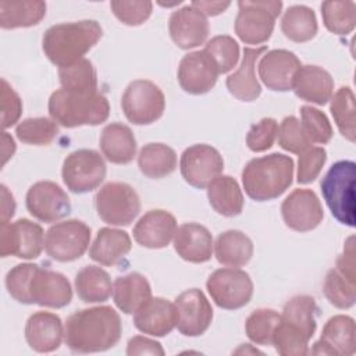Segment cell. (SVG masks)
I'll use <instances>...</instances> for the list:
<instances>
[{
  "mask_svg": "<svg viewBox=\"0 0 356 356\" xmlns=\"http://www.w3.org/2000/svg\"><path fill=\"white\" fill-rule=\"evenodd\" d=\"M122 334L120 314L111 306H95L72 313L64 327V339L75 353L104 352L115 346Z\"/></svg>",
  "mask_w": 356,
  "mask_h": 356,
  "instance_id": "6da1fadb",
  "label": "cell"
},
{
  "mask_svg": "<svg viewBox=\"0 0 356 356\" xmlns=\"http://www.w3.org/2000/svg\"><path fill=\"white\" fill-rule=\"evenodd\" d=\"M317 303L309 295H296L285 303L273 334L271 345L277 353L282 356L307 355L309 341L317 328Z\"/></svg>",
  "mask_w": 356,
  "mask_h": 356,
  "instance_id": "7a4b0ae2",
  "label": "cell"
},
{
  "mask_svg": "<svg viewBox=\"0 0 356 356\" xmlns=\"http://www.w3.org/2000/svg\"><path fill=\"white\" fill-rule=\"evenodd\" d=\"M102 35L103 29L95 19L63 22L44 32L42 49L44 56L60 68L83 58Z\"/></svg>",
  "mask_w": 356,
  "mask_h": 356,
  "instance_id": "3957f363",
  "label": "cell"
},
{
  "mask_svg": "<svg viewBox=\"0 0 356 356\" xmlns=\"http://www.w3.org/2000/svg\"><path fill=\"white\" fill-rule=\"evenodd\" d=\"M293 160L281 153L252 159L242 171L246 195L256 202H267L281 196L292 184Z\"/></svg>",
  "mask_w": 356,
  "mask_h": 356,
  "instance_id": "277c9868",
  "label": "cell"
},
{
  "mask_svg": "<svg viewBox=\"0 0 356 356\" xmlns=\"http://www.w3.org/2000/svg\"><path fill=\"white\" fill-rule=\"evenodd\" d=\"M50 117L65 128L81 125H99L110 115V104L104 95L72 93L65 89H57L49 99Z\"/></svg>",
  "mask_w": 356,
  "mask_h": 356,
  "instance_id": "5b68a950",
  "label": "cell"
},
{
  "mask_svg": "<svg viewBox=\"0 0 356 356\" xmlns=\"http://www.w3.org/2000/svg\"><path fill=\"white\" fill-rule=\"evenodd\" d=\"M355 178L356 164L352 160H341L330 167L320 182L332 217L348 227H355Z\"/></svg>",
  "mask_w": 356,
  "mask_h": 356,
  "instance_id": "8992f818",
  "label": "cell"
},
{
  "mask_svg": "<svg viewBox=\"0 0 356 356\" xmlns=\"http://www.w3.org/2000/svg\"><path fill=\"white\" fill-rule=\"evenodd\" d=\"M238 15L235 18V33L246 44H260L271 38L275 19L281 14L280 0H241L238 1Z\"/></svg>",
  "mask_w": 356,
  "mask_h": 356,
  "instance_id": "52a82bcc",
  "label": "cell"
},
{
  "mask_svg": "<svg viewBox=\"0 0 356 356\" xmlns=\"http://www.w3.org/2000/svg\"><path fill=\"white\" fill-rule=\"evenodd\" d=\"M121 108L129 122L149 125L163 115L165 97L163 90L152 81L136 79L122 93Z\"/></svg>",
  "mask_w": 356,
  "mask_h": 356,
  "instance_id": "ba28073f",
  "label": "cell"
},
{
  "mask_svg": "<svg viewBox=\"0 0 356 356\" xmlns=\"http://www.w3.org/2000/svg\"><path fill=\"white\" fill-rule=\"evenodd\" d=\"M106 161L93 149H79L70 153L63 163V182L74 193H88L100 186L106 178Z\"/></svg>",
  "mask_w": 356,
  "mask_h": 356,
  "instance_id": "9c48e42d",
  "label": "cell"
},
{
  "mask_svg": "<svg viewBox=\"0 0 356 356\" xmlns=\"http://www.w3.org/2000/svg\"><path fill=\"white\" fill-rule=\"evenodd\" d=\"M97 216L110 225H129L140 211L136 191L125 182H108L95 197Z\"/></svg>",
  "mask_w": 356,
  "mask_h": 356,
  "instance_id": "30bf717a",
  "label": "cell"
},
{
  "mask_svg": "<svg viewBox=\"0 0 356 356\" xmlns=\"http://www.w3.org/2000/svg\"><path fill=\"white\" fill-rule=\"evenodd\" d=\"M90 245V228L81 220H64L53 224L44 235L46 253L61 263L79 259Z\"/></svg>",
  "mask_w": 356,
  "mask_h": 356,
  "instance_id": "8fae6325",
  "label": "cell"
},
{
  "mask_svg": "<svg viewBox=\"0 0 356 356\" xmlns=\"http://www.w3.org/2000/svg\"><path fill=\"white\" fill-rule=\"evenodd\" d=\"M206 288L213 302L225 310L246 306L253 296L250 275L239 268H218L210 274Z\"/></svg>",
  "mask_w": 356,
  "mask_h": 356,
  "instance_id": "7c38bea8",
  "label": "cell"
},
{
  "mask_svg": "<svg viewBox=\"0 0 356 356\" xmlns=\"http://www.w3.org/2000/svg\"><path fill=\"white\" fill-rule=\"evenodd\" d=\"M44 248L43 228L28 220L19 218L14 222H4L0 227V256H15L32 260L40 256Z\"/></svg>",
  "mask_w": 356,
  "mask_h": 356,
  "instance_id": "4fadbf2b",
  "label": "cell"
},
{
  "mask_svg": "<svg viewBox=\"0 0 356 356\" xmlns=\"http://www.w3.org/2000/svg\"><path fill=\"white\" fill-rule=\"evenodd\" d=\"M181 175L191 186L207 188L224 170V160L220 152L206 143L186 147L179 160Z\"/></svg>",
  "mask_w": 356,
  "mask_h": 356,
  "instance_id": "5bb4252c",
  "label": "cell"
},
{
  "mask_svg": "<svg viewBox=\"0 0 356 356\" xmlns=\"http://www.w3.org/2000/svg\"><path fill=\"white\" fill-rule=\"evenodd\" d=\"M175 327L185 337L204 334L213 320V309L204 293L192 288L175 298Z\"/></svg>",
  "mask_w": 356,
  "mask_h": 356,
  "instance_id": "9a60e30c",
  "label": "cell"
},
{
  "mask_svg": "<svg viewBox=\"0 0 356 356\" xmlns=\"http://www.w3.org/2000/svg\"><path fill=\"white\" fill-rule=\"evenodd\" d=\"M26 209L43 222H56L71 213V202L64 189L53 181L35 182L26 192Z\"/></svg>",
  "mask_w": 356,
  "mask_h": 356,
  "instance_id": "2e32d148",
  "label": "cell"
},
{
  "mask_svg": "<svg viewBox=\"0 0 356 356\" xmlns=\"http://www.w3.org/2000/svg\"><path fill=\"white\" fill-rule=\"evenodd\" d=\"M281 216L288 228L298 232H309L320 225L324 211L312 189H295L284 199Z\"/></svg>",
  "mask_w": 356,
  "mask_h": 356,
  "instance_id": "e0dca14e",
  "label": "cell"
},
{
  "mask_svg": "<svg viewBox=\"0 0 356 356\" xmlns=\"http://www.w3.org/2000/svg\"><path fill=\"white\" fill-rule=\"evenodd\" d=\"M218 75L216 63L204 50L184 56L177 74L179 86L189 95H204L210 92L217 83Z\"/></svg>",
  "mask_w": 356,
  "mask_h": 356,
  "instance_id": "ac0fdd59",
  "label": "cell"
},
{
  "mask_svg": "<svg viewBox=\"0 0 356 356\" xmlns=\"http://www.w3.org/2000/svg\"><path fill=\"white\" fill-rule=\"evenodd\" d=\"M29 298L32 305L61 309L72 300V288L61 273L36 266L29 282Z\"/></svg>",
  "mask_w": 356,
  "mask_h": 356,
  "instance_id": "d6986e66",
  "label": "cell"
},
{
  "mask_svg": "<svg viewBox=\"0 0 356 356\" xmlns=\"http://www.w3.org/2000/svg\"><path fill=\"white\" fill-rule=\"evenodd\" d=\"M302 67L295 53L285 49H274L263 54L259 61V78L270 90H292L293 76Z\"/></svg>",
  "mask_w": 356,
  "mask_h": 356,
  "instance_id": "ffe728a7",
  "label": "cell"
},
{
  "mask_svg": "<svg viewBox=\"0 0 356 356\" xmlns=\"http://www.w3.org/2000/svg\"><path fill=\"white\" fill-rule=\"evenodd\" d=\"M356 350L355 320L345 314H337L325 323L321 337L313 343V355L350 356Z\"/></svg>",
  "mask_w": 356,
  "mask_h": 356,
  "instance_id": "44dd1931",
  "label": "cell"
},
{
  "mask_svg": "<svg viewBox=\"0 0 356 356\" xmlns=\"http://www.w3.org/2000/svg\"><path fill=\"white\" fill-rule=\"evenodd\" d=\"M209 21L192 6L178 8L170 15L168 32L172 42L184 50L203 44L209 36Z\"/></svg>",
  "mask_w": 356,
  "mask_h": 356,
  "instance_id": "7402d4cb",
  "label": "cell"
},
{
  "mask_svg": "<svg viewBox=\"0 0 356 356\" xmlns=\"http://www.w3.org/2000/svg\"><path fill=\"white\" fill-rule=\"evenodd\" d=\"M175 217L165 210H149L134 227V239L143 248L161 249L168 246L177 231Z\"/></svg>",
  "mask_w": 356,
  "mask_h": 356,
  "instance_id": "603a6c76",
  "label": "cell"
},
{
  "mask_svg": "<svg viewBox=\"0 0 356 356\" xmlns=\"http://www.w3.org/2000/svg\"><path fill=\"white\" fill-rule=\"evenodd\" d=\"M64 338L61 318L50 312H36L25 324V339L31 349L39 353H50L60 348Z\"/></svg>",
  "mask_w": 356,
  "mask_h": 356,
  "instance_id": "cb8c5ba5",
  "label": "cell"
},
{
  "mask_svg": "<svg viewBox=\"0 0 356 356\" xmlns=\"http://www.w3.org/2000/svg\"><path fill=\"white\" fill-rule=\"evenodd\" d=\"M174 249L182 260L199 264L211 259L214 242L210 231L204 225L185 222L175 231Z\"/></svg>",
  "mask_w": 356,
  "mask_h": 356,
  "instance_id": "d4e9b609",
  "label": "cell"
},
{
  "mask_svg": "<svg viewBox=\"0 0 356 356\" xmlns=\"http://www.w3.org/2000/svg\"><path fill=\"white\" fill-rule=\"evenodd\" d=\"M134 325L152 337L168 335L175 328L174 303L164 298H149L134 313Z\"/></svg>",
  "mask_w": 356,
  "mask_h": 356,
  "instance_id": "484cf974",
  "label": "cell"
},
{
  "mask_svg": "<svg viewBox=\"0 0 356 356\" xmlns=\"http://www.w3.org/2000/svg\"><path fill=\"white\" fill-rule=\"evenodd\" d=\"M292 90L305 102L324 106L332 97L334 79L318 65H302L293 76Z\"/></svg>",
  "mask_w": 356,
  "mask_h": 356,
  "instance_id": "4316f807",
  "label": "cell"
},
{
  "mask_svg": "<svg viewBox=\"0 0 356 356\" xmlns=\"http://www.w3.org/2000/svg\"><path fill=\"white\" fill-rule=\"evenodd\" d=\"M264 51H267L266 46L245 47L241 65L227 78V89L238 100L253 102L261 95V85L256 78L254 68L256 61Z\"/></svg>",
  "mask_w": 356,
  "mask_h": 356,
  "instance_id": "83f0119b",
  "label": "cell"
},
{
  "mask_svg": "<svg viewBox=\"0 0 356 356\" xmlns=\"http://www.w3.org/2000/svg\"><path fill=\"white\" fill-rule=\"evenodd\" d=\"M100 150L113 164H128L136 156V139L132 129L121 122L106 125L100 135Z\"/></svg>",
  "mask_w": 356,
  "mask_h": 356,
  "instance_id": "f1b7e54d",
  "label": "cell"
},
{
  "mask_svg": "<svg viewBox=\"0 0 356 356\" xmlns=\"http://www.w3.org/2000/svg\"><path fill=\"white\" fill-rule=\"evenodd\" d=\"M129 235L117 228H100L89 248V257L102 266H114L121 261L131 250Z\"/></svg>",
  "mask_w": 356,
  "mask_h": 356,
  "instance_id": "f546056e",
  "label": "cell"
},
{
  "mask_svg": "<svg viewBox=\"0 0 356 356\" xmlns=\"http://www.w3.org/2000/svg\"><path fill=\"white\" fill-rule=\"evenodd\" d=\"M149 298H152V288L140 273L121 275L113 284L114 303L125 314H134Z\"/></svg>",
  "mask_w": 356,
  "mask_h": 356,
  "instance_id": "4dcf8cb0",
  "label": "cell"
},
{
  "mask_svg": "<svg viewBox=\"0 0 356 356\" xmlns=\"http://www.w3.org/2000/svg\"><path fill=\"white\" fill-rule=\"evenodd\" d=\"M214 253L220 264L238 268L248 264L252 259L253 242L242 231L228 229L217 236Z\"/></svg>",
  "mask_w": 356,
  "mask_h": 356,
  "instance_id": "1f68e13d",
  "label": "cell"
},
{
  "mask_svg": "<svg viewBox=\"0 0 356 356\" xmlns=\"http://www.w3.org/2000/svg\"><path fill=\"white\" fill-rule=\"evenodd\" d=\"M207 199L216 213L224 217L239 216L243 210V195L239 184L229 175H218L207 186Z\"/></svg>",
  "mask_w": 356,
  "mask_h": 356,
  "instance_id": "d6a6232c",
  "label": "cell"
},
{
  "mask_svg": "<svg viewBox=\"0 0 356 356\" xmlns=\"http://www.w3.org/2000/svg\"><path fill=\"white\" fill-rule=\"evenodd\" d=\"M75 291L85 303H102L113 295L110 274L97 266H86L75 275Z\"/></svg>",
  "mask_w": 356,
  "mask_h": 356,
  "instance_id": "836d02e7",
  "label": "cell"
},
{
  "mask_svg": "<svg viewBox=\"0 0 356 356\" xmlns=\"http://www.w3.org/2000/svg\"><path fill=\"white\" fill-rule=\"evenodd\" d=\"M46 15V3L0 0V26L3 29L29 28L38 25Z\"/></svg>",
  "mask_w": 356,
  "mask_h": 356,
  "instance_id": "e575fe53",
  "label": "cell"
},
{
  "mask_svg": "<svg viewBox=\"0 0 356 356\" xmlns=\"http://www.w3.org/2000/svg\"><path fill=\"white\" fill-rule=\"evenodd\" d=\"M138 167L147 178H164L175 171L177 153L164 143H147L138 154Z\"/></svg>",
  "mask_w": 356,
  "mask_h": 356,
  "instance_id": "d590c367",
  "label": "cell"
},
{
  "mask_svg": "<svg viewBox=\"0 0 356 356\" xmlns=\"http://www.w3.org/2000/svg\"><path fill=\"white\" fill-rule=\"evenodd\" d=\"M317 29L316 14L306 6H291L281 18L282 33L296 43L312 40L316 36Z\"/></svg>",
  "mask_w": 356,
  "mask_h": 356,
  "instance_id": "8d00e7d4",
  "label": "cell"
},
{
  "mask_svg": "<svg viewBox=\"0 0 356 356\" xmlns=\"http://www.w3.org/2000/svg\"><path fill=\"white\" fill-rule=\"evenodd\" d=\"M61 88L72 93L97 92V75L90 60L81 58L70 65L58 68Z\"/></svg>",
  "mask_w": 356,
  "mask_h": 356,
  "instance_id": "74e56055",
  "label": "cell"
},
{
  "mask_svg": "<svg viewBox=\"0 0 356 356\" xmlns=\"http://www.w3.org/2000/svg\"><path fill=\"white\" fill-rule=\"evenodd\" d=\"M330 111L345 139L355 142L356 120H355V95L349 86H341L330 99Z\"/></svg>",
  "mask_w": 356,
  "mask_h": 356,
  "instance_id": "f35d334b",
  "label": "cell"
},
{
  "mask_svg": "<svg viewBox=\"0 0 356 356\" xmlns=\"http://www.w3.org/2000/svg\"><path fill=\"white\" fill-rule=\"evenodd\" d=\"M321 15L325 28L335 35H348L356 25L355 1H323Z\"/></svg>",
  "mask_w": 356,
  "mask_h": 356,
  "instance_id": "ab89813d",
  "label": "cell"
},
{
  "mask_svg": "<svg viewBox=\"0 0 356 356\" xmlns=\"http://www.w3.org/2000/svg\"><path fill=\"white\" fill-rule=\"evenodd\" d=\"M58 134V125L53 118L35 117L22 120L17 128V138L26 145L46 146L50 145Z\"/></svg>",
  "mask_w": 356,
  "mask_h": 356,
  "instance_id": "60d3db41",
  "label": "cell"
},
{
  "mask_svg": "<svg viewBox=\"0 0 356 356\" xmlns=\"http://www.w3.org/2000/svg\"><path fill=\"white\" fill-rule=\"evenodd\" d=\"M280 317L281 314L273 309H257L252 312L245 323L248 338L256 345H271Z\"/></svg>",
  "mask_w": 356,
  "mask_h": 356,
  "instance_id": "b9f144b4",
  "label": "cell"
},
{
  "mask_svg": "<svg viewBox=\"0 0 356 356\" xmlns=\"http://www.w3.org/2000/svg\"><path fill=\"white\" fill-rule=\"evenodd\" d=\"M327 300L338 309H349L356 300V284L345 278L337 268H331L323 284Z\"/></svg>",
  "mask_w": 356,
  "mask_h": 356,
  "instance_id": "7bdbcfd3",
  "label": "cell"
},
{
  "mask_svg": "<svg viewBox=\"0 0 356 356\" xmlns=\"http://www.w3.org/2000/svg\"><path fill=\"white\" fill-rule=\"evenodd\" d=\"M216 63L220 74L229 72L239 60V44L228 35H218L211 38L203 49Z\"/></svg>",
  "mask_w": 356,
  "mask_h": 356,
  "instance_id": "ee69618b",
  "label": "cell"
},
{
  "mask_svg": "<svg viewBox=\"0 0 356 356\" xmlns=\"http://www.w3.org/2000/svg\"><path fill=\"white\" fill-rule=\"evenodd\" d=\"M302 115V128L310 143H320L325 145L332 138V127L327 115L316 107L312 106H302L300 107Z\"/></svg>",
  "mask_w": 356,
  "mask_h": 356,
  "instance_id": "f6af8a7d",
  "label": "cell"
},
{
  "mask_svg": "<svg viewBox=\"0 0 356 356\" xmlns=\"http://www.w3.org/2000/svg\"><path fill=\"white\" fill-rule=\"evenodd\" d=\"M278 145L284 150L295 154H300L306 149L312 146L310 140L303 132V128L300 125V121L293 117H285L281 121V125L278 127Z\"/></svg>",
  "mask_w": 356,
  "mask_h": 356,
  "instance_id": "bcb514c9",
  "label": "cell"
},
{
  "mask_svg": "<svg viewBox=\"0 0 356 356\" xmlns=\"http://www.w3.org/2000/svg\"><path fill=\"white\" fill-rule=\"evenodd\" d=\"M38 264L22 263L13 267L6 277V288L13 299L24 305H32L29 298V282Z\"/></svg>",
  "mask_w": 356,
  "mask_h": 356,
  "instance_id": "7dc6e473",
  "label": "cell"
},
{
  "mask_svg": "<svg viewBox=\"0 0 356 356\" xmlns=\"http://www.w3.org/2000/svg\"><path fill=\"white\" fill-rule=\"evenodd\" d=\"M110 8L113 14L122 24L129 26L142 25L152 14L153 3L147 0L142 1H125V0H113L110 1Z\"/></svg>",
  "mask_w": 356,
  "mask_h": 356,
  "instance_id": "c3c4849f",
  "label": "cell"
},
{
  "mask_svg": "<svg viewBox=\"0 0 356 356\" xmlns=\"http://www.w3.org/2000/svg\"><path fill=\"white\" fill-rule=\"evenodd\" d=\"M327 161V152L320 146H310L299 154L296 179L299 184L313 182Z\"/></svg>",
  "mask_w": 356,
  "mask_h": 356,
  "instance_id": "681fc988",
  "label": "cell"
},
{
  "mask_svg": "<svg viewBox=\"0 0 356 356\" xmlns=\"http://www.w3.org/2000/svg\"><path fill=\"white\" fill-rule=\"evenodd\" d=\"M278 135V122L274 118H261L257 124H253L246 135V145L254 153L268 150Z\"/></svg>",
  "mask_w": 356,
  "mask_h": 356,
  "instance_id": "f907efd6",
  "label": "cell"
},
{
  "mask_svg": "<svg viewBox=\"0 0 356 356\" xmlns=\"http://www.w3.org/2000/svg\"><path fill=\"white\" fill-rule=\"evenodd\" d=\"M22 113V102L18 93L8 85V82L1 79V127L7 129L18 122Z\"/></svg>",
  "mask_w": 356,
  "mask_h": 356,
  "instance_id": "816d5d0a",
  "label": "cell"
},
{
  "mask_svg": "<svg viewBox=\"0 0 356 356\" xmlns=\"http://www.w3.org/2000/svg\"><path fill=\"white\" fill-rule=\"evenodd\" d=\"M127 355L128 356H136V355L164 356V349L160 342L142 335H136L128 341Z\"/></svg>",
  "mask_w": 356,
  "mask_h": 356,
  "instance_id": "f5cc1de1",
  "label": "cell"
},
{
  "mask_svg": "<svg viewBox=\"0 0 356 356\" xmlns=\"http://www.w3.org/2000/svg\"><path fill=\"white\" fill-rule=\"evenodd\" d=\"M355 238L350 236L343 248L342 254L337 259V270L348 278L350 282L356 284V271H355Z\"/></svg>",
  "mask_w": 356,
  "mask_h": 356,
  "instance_id": "db71d44e",
  "label": "cell"
},
{
  "mask_svg": "<svg viewBox=\"0 0 356 356\" xmlns=\"http://www.w3.org/2000/svg\"><path fill=\"white\" fill-rule=\"evenodd\" d=\"M192 7L199 10L206 17H216L224 13L231 3L229 1H206V0H195L191 3Z\"/></svg>",
  "mask_w": 356,
  "mask_h": 356,
  "instance_id": "11a10c76",
  "label": "cell"
},
{
  "mask_svg": "<svg viewBox=\"0 0 356 356\" xmlns=\"http://www.w3.org/2000/svg\"><path fill=\"white\" fill-rule=\"evenodd\" d=\"M0 189H1V217H0V221H1V224H4V222H8V220L15 213V200H14L13 193L7 189L6 185H1Z\"/></svg>",
  "mask_w": 356,
  "mask_h": 356,
  "instance_id": "9f6ffc18",
  "label": "cell"
},
{
  "mask_svg": "<svg viewBox=\"0 0 356 356\" xmlns=\"http://www.w3.org/2000/svg\"><path fill=\"white\" fill-rule=\"evenodd\" d=\"M15 152V142L14 139L7 134H1V165H6V163L13 157Z\"/></svg>",
  "mask_w": 356,
  "mask_h": 356,
  "instance_id": "6f0895ef",
  "label": "cell"
}]
</instances>
